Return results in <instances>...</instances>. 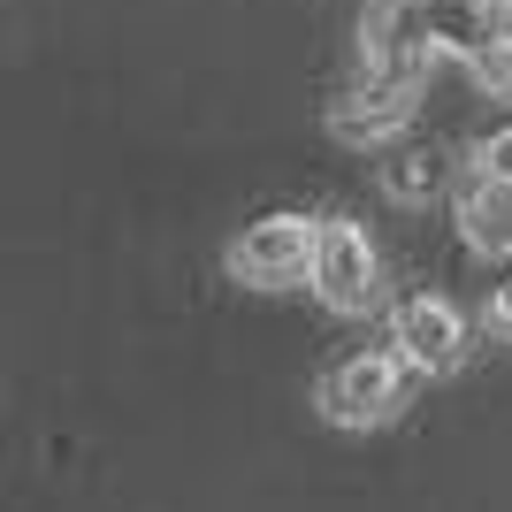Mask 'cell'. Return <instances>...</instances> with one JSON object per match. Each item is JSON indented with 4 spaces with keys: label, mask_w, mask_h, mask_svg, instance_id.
Wrapping results in <instances>:
<instances>
[{
    "label": "cell",
    "mask_w": 512,
    "mask_h": 512,
    "mask_svg": "<svg viewBox=\"0 0 512 512\" xmlns=\"http://www.w3.org/2000/svg\"><path fill=\"white\" fill-rule=\"evenodd\" d=\"M413 375H421V367H413L398 344H390V352H352V360H337L321 375V413L337 428H383V421H398Z\"/></svg>",
    "instance_id": "6da1fadb"
},
{
    "label": "cell",
    "mask_w": 512,
    "mask_h": 512,
    "mask_svg": "<svg viewBox=\"0 0 512 512\" xmlns=\"http://www.w3.org/2000/svg\"><path fill=\"white\" fill-rule=\"evenodd\" d=\"M390 344H398L421 375H451V367L467 360V314L451 299H428L421 291V299H406L390 314Z\"/></svg>",
    "instance_id": "5b68a950"
},
{
    "label": "cell",
    "mask_w": 512,
    "mask_h": 512,
    "mask_svg": "<svg viewBox=\"0 0 512 512\" xmlns=\"http://www.w3.org/2000/svg\"><path fill=\"white\" fill-rule=\"evenodd\" d=\"M383 192L398 199V207H421V199L444 192V161H436V153H421V146L390 153V161H383Z\"/></svg>",
    "instance_id": "52a82bcc"
},
{
    "label": "cell",
    "mask_w": 512,
    "mask_h": 512,
    "mask_svg": "<svg viewBox=\"0 0 512 512\" xmlns=\"http://www.w3.org/2000/svg\"><path fill=\"white\" fill-rule=\"evenodd\" d=\"M329 314H375L383 306V260L367 245L360 222H344V214H321V245H314V276Z\"/></svg>",
    "instance_id": "3957f363"
},
{
    "label": "cell",
    "mask_w": 512,
    "mask_h": 512,
    "mask_svg": "<svg viewBox=\"0 0 512 512\" xmlns=\"http://www.w3.org/2000/svg\"><path fill=\"white\" fill-rule=\"evenodd\" d=\"M490 329H505V337H512V276L490 291Z\"/></svg>",
    "instance_id": "30bf717a"
},
{
    "label": "cell",
    "mask_w": 512,
    "mask_h": 512,
    "mask_svg": "<svg viewBox=\"0 0 512 512\" xmlns=\"http://www.w3.org/2000/svg\"><path fill=\"white\" fill-rule=\"evenodd\" d=\"M413 77H390V69H360V85L344 92L337 107H329V130H337L344 146H383V138H398V130L413 123Z\"/></svg>",
    "instance_id": "277c9868"
},
{
    "label": "cell",
    "mask_w": 512,
    "mask_h": 512,
    "mask_svg": "<svg viewBox=\"0 0 512 512\" xmlns=\"http://www.w3.org/2000/svg\"><path fill=\"white\" fill-rule=\"evenodd\" d=\"M314 245H321V214H260L245 222V237L230 245V276L253 291H283V283L314 276Z\"/></svg>",
    "instance_id": "7a4b0ae2"
},
{
    "label": "cell",
    "mask_w": 512,
    "mask_h": 512,
    "mask_svg": "<svg viewBox=\"0 0 512 512\" xmlns=\"http://www.w3.org/2000/svg\"><path fill=\"white\" fill-rule=\"evenodd\" d=\"M474 176H490V184H512V130H490V138L474 146Z\"/></svg>",
    "instance_id": "9c48e42d"
},
{
    "label": "cell",
    "mask_w": 512,
    "mask_h": 512,
    "mask_svg": "<svg viewBox=\"0 0 512 512\" xmlns=\"http://www.w3.org/2000/svg\"><path fill=\"white\" fill-rule=\"evenodd\" d=\"M459 237H467L474 253L505 260V253H512V184H490V176H474L467 192H459Z\"/></svg>",
    "instance_id": "8992f818"
},
{
    "label": "cell",
    "mask_w": 512,
    "mask_h": 512,
    "mask_svg": "<svg viewBox=\"0 0 512 512\" xmlns=\"http://www.w3.org/2000/svg\"><path fill=\"white\" fill-rule=\"evenodd\" d=\"M482 8H505V0H482Z\"/></svg>",
    "instance_id": "8fae6325"
},
{
    "label": "cell",
    "mask_w": 512,
    "mask_h": 512,
    "mask_svg": "<svg viewBox=\"0 0 512 512\" xmlns=\"http://www.w3.org/2000/svg\"><path fill=\"white\" fill-rule=\"evenodd\" d=\"M467 69H474V85L490 92V100H512V31H497V39L482 46Z\"/></svg>",
    "instance_id": "ba28073f"
}]
</instances>
